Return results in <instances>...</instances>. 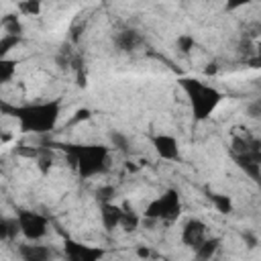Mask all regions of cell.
Wrapping results in <instances>:
<instances>
[{"label": "cell", "mask_w": 261, "mask_h": 261, "mask_svg": "<svg viewBox=\"0 0 261 261\" xmlns=\"http://www.w3.org/2000/svg\"><path fill=\"white\" fill-rule=\"evenodd\" d=\"M120 206H122V216H120L118 228H122L124 232H135V230L141 226L143 216H141L133 206H128V204H120Z\"/></svg>", "instance_id": "4fadbf2b"}, {"label": "cell", "mask_w": 261, "mask_h": 261, "mask_svg": "<svg viewBox=\"0 0 261 261\" xmlns=\"http://www.w3.org/2000/svg\"><path fill=\"white\" fill-rule=\"evenodd\" d=\"M181 214V198H179V192L175 188H167L161 196L153 198L147 206H145V212L143 216L147 220H161V222H175Z\"/></svg>", "instance_id": "5b68a950"}, {"label": "cell", "mask_w": 261, "mask_h": 261, "mask_svg": "<svg viewBox=\"0 0 261 261\" xmlns=\"http://www.w3.org/2000/svg\"><path fill=\"white\" fill-rule=\"evenodd\" d=\"M218 247H220V239L218 237H206L204 239V243L202 245H198L196 249H194V255L198 257V259H212L214 255H216V251H218Z\"/></svg>", "instance_id": "5bb4252c"}, {"label": "cell", "mask_w": 261, "mask_h": 261, "mask_svg": "<svg viewBox=\"0 0 261 261\" xmlns=\"http://www.w3.org/2000/svg\"><path fill=\"white\" fill-rule=\"evenodd\" d=\"M137 253H139L141 257H149V255H151V251H149V249H139Z\"/></svg>", "instance_id": "83f0119b"}, {"label": "cell", "mask_w": 261, "mask_h": 261, "mask_svg": "<svg viewBox=\"0 0 261 261\" xmlns=\"http://www.w3.org/2000/svg\"><path fill=\"white\" fill-rule=\"evenodd\" d=\"M2 29H4V33H8V35H22V24H20V18H18V14H14V12H10V14H6L4 18H2Z\"/></svg>", "instance_id": "d6986e66"}, {"label": "cell", "mask_w": 261, "mask_h": 261, "mask_svg": "<svg viewBox=\"0 0 261 261\" xmlns=\"http://www.w3.org/2000/svg\"><path fill=\"white\" fill-rule=\"evenodd\" d=\"M20 41H22V35H8V33H4L0 37V57H8L20 45Z\"/></svg>", "instance_id": "ac0fdd59"}, {"label": "cell", "mask_w": 261, "mask_h": 261, "mask_svg": "<svg viewBox=\"0 0 261 261\" xmlns=\"http://www.w3.org/2000/svg\"><path fill=\"white\" fill-rule=\"evenodd\" d=\"M88 118H92V112H90L88 108H77V110H75V116L71 118V122L75 124V122H80V120H88Z\"/></svg>", "instance_id": "484cf974"}, {"label": "cell", "mask_w": 261, "mask_h": 261, "mask_svg": "<svg viewBox=\"0 0 261 261\" xmlns=\"http://www.w3.org/2000/svg\"><path fill=\"white\" fill-rule=\"evenodd\" d=\"M61 149L67 155V161L80 179H92L110 169L112 151L108 145H98V143L73 145V143H69V145H61Z\"/></svg>", "instance_id": "7a4b0ae2"}, {"label": "cell", "mask_w": 261, "mask_h": 261, "mask_svg": "<svg viewBox=\"0 0 261 261\" xmlns=\"http://www.w3.org/2000/svg\"><path fill=\"white\" fill-rule=\"evenodd\" d=\"M208 237V224L200 218H188L181 226V232H179V241L181 245L190 247L192 251L204 243V239Z\"/></svg>", "instance_id": "9c48e42d"}, {"label": "cell", "mask_w": 261, "mask_h": 261, "mask_svg": "<svg viewBox=\"0 0 261 261\" xmlns=\"http://www.w3.org/2000/svg\"><path fill=\"white\" fill-rule=\"evenodd\" d=\"M63 255L71 261H98L100 257H104V251L100 247H92V245H86L73 239H65Z\"/></svg>", "instance_id": "ba28073f"}, {"label": "cell", "mask_w": 261, "mask_h": 261, "mask_svg": "<svg viewBox=\"0 0 261 261\" xmlns=\"http://www.w3.org/2000/svg\"><path fill=\"white\" fill-rule=\"evenodd\" d=\"M18 253H20V257L27 259V261H47V259H51V255H53V251H51L49 247L37 245V241H27L24 245L18 247Z\"/></svg>", "instance_id": "7c38bea8"}, {"label": "cell", "mask_w": 261, "mask_h": 261, "mask_svg": "<svg viewBox=\"0 0 261 261\" xmlns=\"http://www.w3.org/2000/svg\"><path fill=\"white\" fill-rule=\"evenodd\" d=\"M179 86L188 98V104H190V110H192V116L196 122L208 120L222 102V92L216 86L206 84L202 80L184 77V80H179Z\"/></svg>", "instance_id": "3957f363"}, {"label": "cell", "mask_w": 261, "mask_h": 261, "mask_svg": "<svg viewBox=\"0 0 261 261\" xmlns=\"http://www.w3.org/2000/svg\"><path fill=\"white\" fill-rule=\"evenodd\" d=\"M210 202L214 204V208H216L220 214H230L232 208H234L230 196H226V194H212V196H210Z\"/></svg>", "instance_id": "ffe728a7"}, {"label": "cell", "mask_w": 261, "mask_h": 261, "mask_svg": "<svg viewBox=\"0 0 261 261\" xmlns=\"http://www.w3.org/2000/svg\"><path fill=\"white\" fill-rule=\"evenodd\" d=\"M110 143H112V149L114 151H120V153H126L128 151V137L118 133V130H112L110 133Z\"/></svg>", "instance_id": "44dd1931"}, {"label": "cell", "mask_w": 261, "mask_h": 261, "mask_svg": "<svg viewBox=\"0 0 261 261\" xmlns=\"http://www.w3.org/2000/svg\"><path fill=\"white\" fill-rule=\"evenodd\" d=\"M175 45H177V51H181V53L188 55V53H192L196 49V39L192 35H179L177 41H175Z\"/></svg>", "instance_id": "7402d4cb"}, {"label": "cell", "mask_w": 261, "mask_h": 261, "mask_svg": "<svg viewBox=\"0 0 261 261\" xmlns=\"http://www.w3.org/2000/svg\"><path fill=\"white\" fill-rule=\"evenodd\" d=\"M14 218H16V224H18V232L22 234L24 241H37L39 243L49 232V218L41 212L18 210Z\"/></svg>", "instance_id": "8992f818"}, {"label": "cell", "mask_w": 261, "mask_h": 261, "mask_svg": "<svg viewBox=\"0 0 261 261\" xmlns=\"http://www.w3.org/2000/svg\"><path fill=\"white\" fill-rule=\"evenodd\" d=\"M112 43L120 53H135L145 45V37L137 29H120L112 37Z\"/></svg>", "instance_id": "30bf717a"}, {"label": "cell", "mask_w": 261, "mask_h": 261, "mask_svg": "<svg viewBox=\"0 0 261 261\" xmlns=\"http://www.w3.org/2000/svg\"><path fill=\"white\" fill-rule=\"evenodd\" d=\"M253 0H226V4H224V8L226 10H239V8H243V6H249Z\"/></svg>", "instance_id": "d4e9b609"}, {"label": "cell", "mask_w": 261, "mask_h": 261, "mask_svg": "<svg viewBox=\"0 0 261 261\" xmlns=\"http://www.w3.org/2000/svg\"><path fill=\"white\" fill-rule=\"evenodd\" d=\"M153 151L163 161H177L179 159V143L171 133H153L149 137Z\"/></svg>", "instance_id": "52a82bcc"}, {"label": "cell", "mask_w": 261, "mask_h": 261, "mask_svg": "<svg viewBox=\"0 0 261 261\" xmlns=\"http://www.w3.org/2000/svg\"><path fill=\"white\" fill-rule=\"evenodd\" d=\"M259 114H261V104H259V102L251 104V106H249V116H251V118H257Z\"/></svg>", "instance_id": "4316f807"}, {"label": "cell", "mask_w": 261, "mask_h": 261, "mask_svg": "<svg viewBox=\"0 0 261 261\" xmlns=\"http://www.w3.org/2000/svg\"><path fill=\"white\" fill-rule=\"evenodd\" d=\"M120 216H122V206L114 204L112 200L108 202H100V222L106 230H114L120 224Z\"/></svg>", "instance_id": "8fae6325"}, {"label": "cell", "mask_w": 261, "mask_h": 261, "mask_svg": "<svg viewBox=\"0 0 261 261\" xmlns=\"http://www.w3.org/2000/svg\"><path fill=\"white\" fill-rule=\"evenodd\" d=\"M43 10V2L41 0H18L16 2V14L20 16H39Z\"/></svg>", "instance_id": "2e32d148"}, {"label": "cell", "mask_w": 261, "mask_h": 261, "mask_svg": "<svg viewBox=\"0 0 261 261\" xmlns=\"http://www.w3.org/2000/svg\"><path fill=\"white\" fill-rule=\"evenodd\" d=\"M18 71V61L12 57H0V86L10 84Z\"/></svg>", "instance_id": "9a60e30c"}, {"label": "cell", "mask_w": 261, "mask_h": 261, "mask_svg": "<svg viewBox=\"0 0 261 261\" xmlns=\"http://www.w3.org/2000/svg\"><path fill=\"white\" fill-rule=\"evenodd\" d=\"M18 232V224H16V218H6L0 214V243H6V241H12Z\"/></svg>", "instance_id": "e0dca14e"}, {"label": "cell", "mask_w": 261, "mask_h": 261, "mask_svg": "<svg viewBox=\"0 0 261 261\" xmlns=\"http://www.w3.org/2000/svg\"><path fill=\"white\" fill-rule=\"evenodd\" d=\"M228 153L232 157V161L253 179L259 181V173H261V143L255 135L247 133H232L230 139V147Z\"/></svg>", "instance_id": "277c9868"}, {"label": "cell", "mask_w": 261, "mask_h": 261, "mask_svg": "<svg viewBox=\"0 0 261 261\" xmlns=\"http://www.w3.org/2000/svg\"><path fill=\"white\" fill-rule=\"evenodd\" d=\"M6 112L18 122L20 133L45 135V133H51L61 118V100L53 98V100L22 104V106H6Z\"/></svg>", "instance_id": "6da1fadb"}, {"label": "cell", "mask_w": 261, "mask_h": 261, "mask_svg": "<svg viewBox=\"0 0 261 261\" xmlns=\"http://www.w3.org/2000/svg\"><path fill=\"white\" fill-rule=\"evenodd\" d=\"M37 165H39L41 173L47 175V173L51 171V167H53V157H51V153H43V155H39V157H37Z\"/></svg>", "instance_id": "603a6c76"}, {"label": "cell", "mask_w": 261, "mask_h": 261, "mask_svg": "<svg viewBox=\"0 0 261 261\" xmlns=\"http://www.w3.org/2000/svg\"><path fill=\"white\" fill-rule=\"evenodd\" d=\"M96 196H98L100 202H108V200H112V196H114V188H112V186H104V188H100V190L96 192Z\"/></svg>", "instance_id": "cb8c5ba5"}]
</instances>
